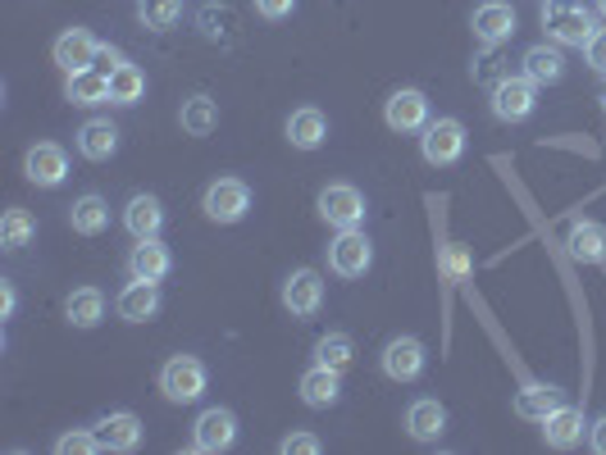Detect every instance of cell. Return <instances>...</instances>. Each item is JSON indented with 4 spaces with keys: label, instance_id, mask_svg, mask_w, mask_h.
<instances>
[{
    "label": "cell",
    "instance_id": "ab89813d",
    "mask_svg": "<svg viewBox=\"0 0 606 455\" xmlns=\"http://www.w3.org/2000/svg\"><path fill=\"white\" fill-rule=\"evenodd\" d=\"M19 310V296H14V283H0V319H14Z\"/></svg>",
    "mask_w": 606,
    "mask_h": 455
},
{
    "label": "cell",
    "instance_id": "d4e9b609",
    "mask_svg": "<svg viewBox=\"0 0 606 455\" xmlns=\"http://www.w3.org/2000/svg\"><path fill=\"white\" fill-rule=\"evenodd\" d=\"M407 433H411L416 442H438V437L447 433V411H442V400H433V396L411 400V411H407Z\"/></svg>",
    "mask_w": 606,
    "mask_h": 455
},
{
    "label": "cell",
    "instance_id": "8992f818",
    "mask_svg": "<svg viewBox=\"0 0 606 455\" xmlns=\"http://www.w3.org/2000/svg\"><path fill=\"white\" fill-rule=\"evenodd\" d=\"M201 210L215 224H242L246 210H251V187L242 178H215L201 196Z\"/></svg>",
    "mask_w": 606,
    "mask_h": 455
},
{
    "label": "cell",
    "instance_id": "7c38bea8",
    "mask_svg": "<svg viewBox=\"0 0 606 455\" xmlns=\"http://www.w3.org/2000/svg\"><path fill=\"white\" fill-rule=\"evenodd\" d=\"M23 178L32 187H60L69 178V156H65V146L56 141H37L28 146V156H23Z\"/></svg>",
    "mask_w": 606,
    "mask_h": 455
},
{
    "label": "cell",
    "instance_id": "9a60e30c",
    "mask_svg": "<svg viewBox=\"0 0 606 455\" xmlns=\"http://www.w3.org/2000/svg\"><path fill=\"white\" fill-rule=\"evenodd\" d=\"M174 269V256L160 237H141L133 250H128V274L133 278H146V283H165Z\"/></svg>",
    "mask_w": 606,
    "mask_h": 455
},
{
    "label": "cell",
    "instance_id": "d6986e66",
    "mask_svg": "<svg viewBox=\"0 0 606 455\" xmlns=\"http://www.w3.org/2000/svg\"><path fill=\"white\" fill-rule=\"evenodd\" d=\"M301 400H306L311 411H329L338 406V396H342V374L329 369V365H311L306 374H301Z\"/></svg>",
    "mask_w": 606,
    "mask_h": 455
},
{
    "label": "cell",
    "instance_id": "8d00e7d4",
    "mask_svg": "<svg viewBox=\"0 0 606 455\" xmlns=\"http://www.w3.org/2000/svg\"><path fill=\"white\" fill-rule=\"evenodd\" d=\"M278 451H283V455H320L324 442H320L315 433H287V437L278 442Z\"/></svg>",
    "mask_w": 606,
    "mask_h": 455
},
{
    "label": "cell",
    "instance_id": "ac0fdd59",
    "mask_svg": "<svg viewBox=\"0 0 606 455\" xmlns=\"http://www.w3.org/2000/svg\"><path fill=\"white\" fill-rule=\"evenodd\" d=\"M520 65H525V78L538 82V87H551V82L566 78V56H561L557 41H538V46H529Z\"/></svg>",
    "mask_w": 606,
    "mask_h": 455
},
{
    "label": "cell",
    "instance_id": "4fadbf2b",
    "mask_svg": "<svg viewBox=\"0 0 606 455\" xmlns=\"http://www.w3.org/2000/svg\"><path fill=\"white\" fill-rule=\"evenodd\" d=\"M50 56H56V65L65 73H82V69H96L100 60V41L87 32V28H65L56 37V46H50Z\"/></svg>",
    "mask_w": 606,
    "mask_h": 455
},
{
    "label": "cell",
    "instance_id": "5bb4252c",
    "mask_svg": "<svg viewBox=\"0 0 606 455\" xmlns=\"http://www.w3.org/2000/svg\"><path fill=\"white\" fill-rule=\"evenodd\" d=\"M470 28H475V41L479 46H501V41H511V32H516V10L507 6V0H483V6L475 10V19H470Z\"/></svg>",
    "mask_w": 606,
    "mask_h": 455
},
{
    "label": "cell",
    "instance_id": "52a82bcc",
    "mask_svg": "<svg viewBox=\"0 0 606 455\" xmlns=\"http://www.w3.org/2000/svg\"><path fill=\"white\" fill-rule=\"evenodd\" d=\"M315 206H320V219L329 228H361L365 224V196L351 182H329Z\"/></svg>",
    "mask_w": 606,
    "mask_h": 455
},
{
    "label": "cell",
    "instance_id": "cb8c5ba5",
    "mask_svg": "<svg viewBox=\"0 0 606 455\" xmlns=\"http://www.w3.org/2000/svg\"><path fill=\"white\" fill-rule=\"evenodd\" d=\"M69 228L78 233V237H100L110 228V206H106V196H96V191H87V196H78L74 206H69Z\"/></svg>",
    "mask_w": 606,
    "mask_h": 455
},
{
    "label": "cell",
    "instance_id": "6da1fadb",
    "mask_svg": "<svg viewBox=\"0 0 606 455\" xmlns=\"http://www.w3.org/2000/svg\"><path fill=\"white\" fill-rule=\"evenodd\" d=\"M543 28H547V41L584 50L588 37L597 32V10H588L584 0H543Z\"/></svg>",
    "mask_w": 606,
    "mask_h": 455
},
{
    "label": "cell",
    "instance_id": "8fae6325",
    "mask_svg": "<svg viewBox=\"0 0 606 455\" xmlns=\"http://www.w3.org/2000/svg\"><path fill=\"white\" fill-rule=\"evenodd\" d=\"M383 123L392 132H424V123H429V96L420 87H397L383 100Z\"/></svg>",
    "mask_w": 606,
    "mask_h": 455
},
{
    "label": "cell",
    "instance_id": "4dcf8cb0",
    "mask_svg": "<svg viewBox=\"0 0 606 455\" xmlns=\"http://www.w3.org/2000/svg\"><path fill=\"white\" fill-rule=\"evenodd\" d=\"M187 10V0H137V23L146 32H169Z\"/></svg>",
    "mask_w": 606,
    "mask_h": 455
},
{
    "label": "cell",
    "instance_id": "74e56055",
    "mask_svg": "<svg viewBox=\"0 0 606 455\" xmlns=\"http://www.w3.org/2000/svg\"><path fill=\"white\" fill-rule=\"evenodd\" d=\"M584 60L606 78V28H597L593 37H588V46H584Z\"/></svg>",
    "mask_w": 606,
    "mask_h": 455
},
{
    "label": "cell",
    "instance_id": "e0dca14e",
    "mask_svg": "<svg viewBox=\"0 0 606 455\" xmlns=\"http://www.w3.org/2000/svg\"><path fill=\"white\" fill-rule=\"evenodd\" d=\"M543 437H547L551 451H575V446L588 437L584 411H579V406H566V400H561V406L543 419Z\"/></svg>",
    "mask_w": 606,
    "mask_h": 455
},
{
    "label": "cell",
    "instance_id": "e575fe53",
    "mask_svg": "<svg viewBox=\"0 0 606 455\" xmlns=\"http://www.w3.org/2000/svg\"><path fill=\"white\" fill-rule=\"evenodd\" d=\"M438 269H442V278L447 283H466L470 278V256H466V246H442V256H438Z\"/></svg>",
    "mask_w": 606,
    "mask_h": 455
},
{
    "label": "cell",
    "instance_id": "30bf717a",
    "mask_svg": "<svg viewBox=\"0 0 606 455\" xmlns=\"http://www.w3.org/2000/svg\"><path fill=\"white\" fill-rule=\"evenodd\" d=\"M237 442V415L224 411V406H211V411H201L196 424H192V451L201 455H219Z\"/></svg>",
    "mask_w": 606,
    "mask_h": 455
},
{
    "label": "cell",
    "instance_id": "603a6c76",
    "mask_svg": "<svg viewBox=\"0 0 606 455\" xmlns=\"http://www.w3.org/2000/svg\"><path fill=\"white\" fill-rule=\"evenodd\" d=\"M96 437L106 451H137L141 446V419L133 411H115L96 424Z\"/></svg>",
    "mask_w": 606,
    "mask_h": 455
},
{
    "label": "cell",
    "instance_id": "1f68e13d",
    "mask_svg": "<svg viewBox=\"0 0 606 455\" xmlns=\"http://www.w3.org/2000/svg\"><path fill=\"white\" fill-rule=\"evenodd\" d=\"M32 241H37V219L28 210L14 206V210L0 215V250H23Z\"/></svg>",
    "mask_w": 606,
    "mask_h": 455
},
{
    "label": "cell",
    "instance_id": "f35d334b",
    "mask_svg": "<svg viewBox=\"0 0 606 455\" xmlns=\"http://www.w3.org/2000/svg\"><path fill=\"white\" fill-rule=\"evenodd\" d=\"M292 10H296V0H256V14H261V19H270V23L287 19Z\"/></svg>",
    "mask_w": 606,
    "mask_h": 455
},
{
    "label": "cell",
    "instance_id": "f546056e",
    "mask_svg": "<svg viewBox=\"0 0 606 455\" xmlns=\"http://www.w3.org/2000/svg\"><path fill=\"white\" fill-rule=\"evenodd\" d=\"M178 123H183L187 137H211L219 128V106H215L211 96H192V100H183Z\"/></svg>",
    "mask_w": 606,
    "mask_h": 455
},
{
    "label": "cell",
    "instance_id": "2e32d148",
    "mask_svg": "<svg viewBox=\"0 0 606 455\" xmlns=\"http://www.w3.org/2000/svg\"><path fill=\"white\" fill-rule=\"evenodd\" d=\"M115 310H119L124 324H146V319H156V310H160V283L133 278V283L115 296Z\"/></svg>",
    "mask_w": 606,
    "mask_h": 455
},
{
    "label": "cell",
    "instance_id": "44dd1931",
    "mask_svg": "<svg viewBox=\"0 0 606 455\" xmlns=\"http://www.w3.org/2000/svg\"><path fill=\"white\" fill-rule=\"evenodd\" d=\"M115 150H119V128H115L110 119H87V123L78 128V156H82V160L106 165Z\"/></svg>",
    "mask_w": 606,
    "mask_h": 455
},
{
    "label": "cell",
    "instance_id": "d6a6232c",
    "mask_svg": "<svg viewBox=\"0 0 606 455\" xmlns=\"http://www.w3.org/2000/svg\"><path fill=\"white\" fill-rule=\"evenodd\" d=\"M146 96V73L137 65H119L110 69V106H137V100Z\"/></svg>",
    "mask_w": 606,
    "mask_h": 455
},
{
    "label": "cell",
    "instance_id": "3957f363",
    "mask_svg": "<svg viewBox=\"0 0 606 455\" xmlns=\"http://www.w3.org/2000/svg\"><path fill=\"white\" fill-rule=\"evenodd\" d=\"M160 392L174 406H192V400L206 396V365L196 356H169L160 369Z\"/></svg>",
    "mask_w": 606,
    "mask_h": 455
},
{
    "label": "cell",
    "instance_id": "7402d4cb",
    "mask_svg": "<svg viewBox=\"0 0 606 455\" xmlns=\"http://www.w3.org/2000/svg\"><path fill=\"white\" fill-rule=\"evenodd\" d=\"M287 141L296 146V150H320L324 146V137H329V119L315 110V106H301V110H292L287 115Z\"/></svg>",
    "mask_w": 606,
    "mask_h": 455
},
{
    "label": "cell",
    "instance_id": "484cf974",
    "mask_svg": "<svg viewBox=\"0 0 606 455\" xmlns=\"http://www.w3.org/2000/svg\"><path fill=\"white\" fill-rule=\"evenodd\" d=\"M566 246H570V256L579 265H602L606 260V228L593 224V219H579V224H570Z\"/></svg>",
    "mask_w": 606,
    "mask_h": 455
},
{
    "label": "cell",
    "instance_id": "ffe728a7",
    "mask_svg": "<svg viewBox=\"0 0 606 455\" xmlns=\"http://www.w3.org/2000/svg\"><path fill=\"white\" fill-rule=\"evenodd\" d=\"M124 228L141 241V237H160V228H165V206L150 191H137L128 206H124Z\"/></svg>",
    "mask_w": 606,
    "mask_h": 455
},
{
    "label": "cell",
    "instance_id": "d590c367",
    "mask_svg": "<svg viewBox=\"0 0 606 455\" xmlns=\"http://www.w3.org/2000/svg\"><path fill=\"white\" fill-rule=\"evenodd\" d=\"M56 451H60V455H96V451H106V446H100L96 433L78 428V433H65V437L56 442Z\"/></svg>",
    "mask_w": 606,
    "mask_h": 455
},
{
    "label": "cell",
    "instance_id": "9c48e42d",
    "mask_svg": "<svg viewBox=\"0 0 606 455\" xmlns=\"http://www.w3.org/2000/svg\"><path fill=\"white\" fill-rule=\"evenodd\" d=\"M278 296H283V310L292 319H315L324 310V278L315 269H296V274L283 278Z\"/></svg>",
    "mask_w": 606,
    "mask_h": 455
},
{
    "label": "cell",
    "instance_id": "836d02e7",
    "mask_svg": "<svg viewBox=\"0 0 606 455\" xmlns=\"http://www.w3.org/2000/svg\"><path fill=\"white\" fill-rule=\"evenodd\" d=\"M351 360H356V342H351L346 333H324L315 342V365H329V369H346Z\"/></svg>",
    "mask_w": 606,
    "mask_h": 455
},
{
    "label": "cell",
    "instance_id": "83f0119b",
    "mask_svg": "<svg viewBox=\"0 0 606 455\" xmlns=\"http://www.w3.org/2000/svg\"><path fill=\"white\" fill-rule=\"evenodd\" d=\"M557 406H561V392L547 387V383H529V387L516 392V415L529 419V424H543Z\"/></svg>",
    "mask_w": 606,
    "mask_h": 455
},
{
    "label": "cell",
    "instance_id": "ba28073f",
    "mask_svg": "<svg viewBox=\"0 0 606 455\" xmlns=\"http://www.w3.org/2000/svg\"><path fill=\"white\" fill-rule=\"evenodd\" d=\"M424 365H429V350H424V342L411 337V333L392 337V342L383 346V356H379V369H383L392 383H416V378L424 374Z\"/></svg>",
    "mask_w": 606,
    "mask_h": 455
},
{
    "label": "cell",
    "instance_id": "60d3db41",
    "mask_svg": "<svg viewBox=\"0 0 606 455\" xmlns=\"http://www.w3.org/2000/svg\"><path fill=\"white\" fill-rule=\"evenodd\" d=\"M588 446H593L597 455H606V415H597V419L588 424Z\"/></svg>",
    "mask_w": 606,
    "mask_h": 455
},
{
    "label": "cell",
    "instance_id": "b9f144b4",
    "mask_svg": "<svg viewBox=\"0 0 606 455\" xmlns=\"http://www.w3.org/2000/svg\"><path fill=\"white\" fill-rule=\"evenodd\" d=\"M593 10H597V19H606V0H597V6H593Z\"/></svg>",
    "mask_w": 606,
    "mask_h": 455
},
{
    "label": "cell",
    "instance_id": "f1b7e54d",
    "mask_svg": "<svg viewBox=\"0 0 606 455\" xmlns=\"http://www.w3.org/2000/svg\"><path fill=\"white\" fill-rule=\"evenodd\" d=\"M65 315H69L74 328H96L100 319H106V296H100L96 287H78L65 300Z\"/></svg>",
    "mask_w": 606,
    "mask_h": 455
},
{
    "label": "cell",
    "instance_id": "7a4b0ae2",
    "mask_svg": "<svg viewBox=\"0 0 606 455\" xmlns=\"http://www.w3.org/2000/svg\"><path fill=\"white\" fill-rule=\"evenodd\" d=\"M466 123L461 119H429L424 123V137H420V156L424 165L442 169V165H457L466 156Z\"/></svg>",
    "mask_w": 606,
    "mask_h": 455
},
{
    "label": "cell",
    "instance_id": "277c9868",
    "mask_svg": "<svg viewBox=\"0 0 606 455\" xmlns=\"http://www.w3.org/2000/svg\"><path fill=\"white\" fill-rule=\"evenodd\" d=\"M488 106H492V119H501V123H525L538 106V82H529L525 73L501 78V82H492Z\"/></svg>",
    "mask_w": 606,
    "mask_h": 455
},
{
    "label": "cell",
    "instance_id": "5b68a950",
    "mask_svg": "<svg viewBox=\"0 0 606 455\" xmlns=\"http://www.w3.org/2000/svg\"><path fill=\"white\" fill-rule=\"evenodd\" d=\"M374 265V246L361 228H338V237L329 241V269L338 278H365Z\"/></svg>",
    "mask_w": 606,
    "mask_h": 455
},
{
    "label": "cell",
    "instance_id": "4316f807",
    "mask_svg": "<svg viewBox=\"0 0 606 455\" xmlns=\"http://www.w3.org/2000/svg\"><path fill=\"white\" fill-rule=\"evenodd\" d=\"M65 96L74 100V106H82V110H91V106H106V100H110V73H100V69L69 73Z\"/></svg>",
    "mask_w": 606,
    "mask_h": 455
}]
</instances>
